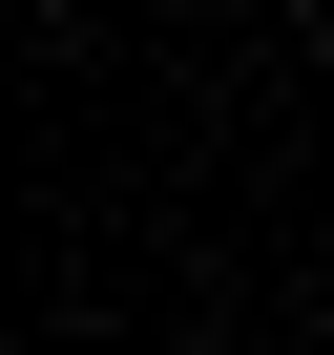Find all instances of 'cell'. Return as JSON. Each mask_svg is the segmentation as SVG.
Returning a JSON list of instances; mask_svg holds the SVG:
<instances>
[{
	"mask_svg": "<svg viewBox=\"0 0 334 355\" xmlns=\"http://www.w3.org/2000/svg\"><path fill=\"white\" fill-rule=\"evenodd\" d=\"M230 355H292V334H230Z\"/></svg>",
	"mask_w": 334,
	"mask_h": 355,
	"instance_id": "1",
	"label": "cell"
}]
</instances>
